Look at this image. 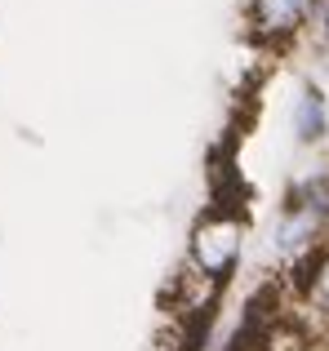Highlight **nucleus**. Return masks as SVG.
Returning <instances> with one entry per match:
<instances>
[{"mask_svg":"<svg viewBox=\"0 0 329 351\" xmlns=\"http://www.w3.org/2000/svg\"><path fill=\"white\" fill-rule=\"evenodd\" d=\"M325 36H329V9H325Z\"/></svg>","mask_w":329,"mask_h":351,"instance_id":"5","label":"nucleus"},{"mask_svg":"<svg viewBox=\"0 0 329 351\" xmlns=\"http://www.w3.org/2000/svg\"><path fill=\"white\" fill-rule=\"evenodd\" d=\"M236 249H241V227H236L232 218H214V223H205L196 232L191 254H196V263L205 267V271H223L236 258Z\"/></svg>","mask_w":329,"mask_h":351,"instance_id":"1","label":"nucleus"},{"mask_svg":"<svg viewBox=\"0 0 329 351\" xmlns=\"http://www.w3.org/2000/svg\"><path fill=\"white\" fill-rule=\"evenodd\" d=\"M321 298L329 302V263H325V271H321Z\"/></svg>","mask_w":329,"mask_h":351,"instance_id":"4","label":"nucleus"},{"mask_svg":"<svg viewBox=\"0 0 329 351\" xmlns=\"http://www.w3.org/2000/svg\"><path fill=\"white\" fill-rule=\"evenodd\" d=\"M303 14H307V0H254V23L267 36L294 32L303 23Z\"/></svg>","mask_w":329,"mask_h":351,"instance_id":"2","label":"nucleus"},{"mask_svg":"<svg viewBox=\"0 0 329 351\" xmlns=\"http://www.w3.org/2000/svg\"><path fill=\"white\" fill-rule=\"evenodd\" d=\"M325 103H321V94L316 89H307L303 94V103H298V112H294V129L303 134V143H316L321 138V129H325Z\"/></svg>","mask_w":329,"mask_h":351,"instance_id":"3","label":"nucleus"}]
</instances>
